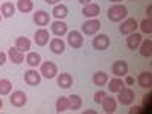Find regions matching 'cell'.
Masks as SVG:
<instances>
[{"label": "cell", "instance_id": "cell-1", "mask_svg": "<svg viewBox=\"0 0 152 114\" xmlns=\"http://www.w3.org/2000/svg\"><path fill=\"white\" fill-rule=\"evenodd\" d=\"M128 17V9H126L123 5H113L110 9H108V18L111 21H122Z\"/></svg>", "mask_w": 152, "mask_h": 114}, {"label": "cell", "instance_id": "cell-2", "mask_svg": "<svg viewBox=\"0 0 152 114\" xmlns=\"http://www.w3.org/2000/svg\"><path fill=\"white\" fill-rule=\"evenodd\" d=\"M117 94H119L117 100H119V104H122V105H131L135 100V93L129 87H123Z\"/></svg>", "mask_w": 152, "mask_h": 114}, {"label": "cell", "instance_id": "cell-3", "mask_svg": "<svg viewBox=\"0 0 152 114\" xmlns=\"http://www.w3.org/2000/svg\"><path fill=\"white\" fill-rule=\"evenodd\" d=\"M40 73H41V76H44L46 79H53L55 76L58 75V67H56L55 62L46 61V62H43V64H41Z\"/></svg>", "mask_w": 152, "mask_h": 114}, {"label": "cell", "instance_id": "cell-4", "mask_svg": "<svg viewBox=\"0 0 152 114\" xmlns=\"http://www.w3.org/2000/svg\"><path fill=\"white\" fill-rule=\"evenodd\" d=\"M100 26L102 24H100V21L97 18H88L81 26V29H82V34H85V35H94V34H97Z\"/></svg>", "mask_w": 152, "mask_h": 114}, {"label": "cell", "instance_id": "cell-5", "mask_svg": "<svg viewBox=\"0 0 152 114\" xmlns=\"http://www.w3.org/2000/svg\"><path fill=\"white\" fill-rule=\"evenodd\" d=\"M67 43L73 49H79L84 44V37L79 31H70V32H67Z\"/></svg>", "mask_w": 152, "mask_h": 114}, {"label": "cell", "instance_id": "cell-6", "mask_svg": "<svg viewBox=\"0 0 152 114\" xmlns=\"http://www.w3.org/2000/svg\"><path fill=\"white\" fill-rule=\"evenodd\" d=\"M9 100H11V105H14V107H17V108H21V107L26 105L28 96H26V93H24V91L17 90V91H12Z\"/></svg>", "mask_w": 152, "mask_h": 114}, {"label": "cell", "instance_id": "cell-7", "mask_svg": "<svg viewBox=\"0 0 152 114\" xmlns=\"http://www.w3.org/2000/svg\"><path fill=\"white\" fill-rule=\"evenodd\" d=\"M137 28H138V23H137V20H135V18H126V20L120 24L119 31H120V34H122V35H129V34L135 32V31H137Z\"/></svg>", "mask_w": 152, "mask_h": 114}, {"label": "cell", "instance_id": "cell-8", "mask_svg": "<svg viewBox=\"0 0 152 114\" xmlns=\"http://www.w3.org/2000/svg\"><path fill=\"white\" fill-rule=\"evenodd\" d=\"M24 82H26L28 85H31V87L40 85V82H41V73L34 70V69L24 72Z\"/></svg>", "mask_w": 152, "mask_h": 114}, {"label": "cell", "instance_id": "cell-9", "mask_svg": "<svg viewBox=\"0 0 152 114\" xmlns=\"http://www.w3.org/2000/svg\"><path fill=\"white\" fill-rule=\"evenodd\" d=\"M91 44L96 50H105V49L110 47V37L105 35V34H99L97 37L93 38Z\"/></svg>", "mask_w": 152, "mask_h": 114}, {"label": "cell", "instance_id": "cell-10", "mask_svg": "<svg viewBox=\"0 0 152 114\" xmlns=\"http://www.w3.org/2000/svg\"><path fill=\"white\" fill-rule=\"evenodd\" d=\"M113 75L116 76V78L126 76V75H128V64H126L123 59L114 61V64H113Z\"/></svg>", "mask_w": 152, "mask_h": 114}, {"label": "cell", "instance_id": "cell-11", "mask_svg": "<svg viewBox=\"0 0 152 114\" xmlns=\"http://www.w3.org/2000/svg\"><path fill=\"white\" fill-rule=\"evenodd\" d=\"M50 31H52V34L56 35V37H64V35H67V32H69L67 24L62 21V20L53 21L52 24H50Z\"/></svg>", "mask_w": 152, "mask_h": 114}, {"label": "cell", "instance_id": "cell-12", "mask_svg": "<svg viewBox=\"0 0 152 114\" xmlns=\"http://www.w3.org/2000/svg\"><path fill=\"white\" fill-rule=\"evenodd\" d=\"M142 40H143L142 34L132 32V34L128 35V38H126V46H128L129 50H137L138 46H140V43H142Z\"/></svg>", "mask_w": 152, "mask_h": 114}, {"label": "cell", "instance_id": "cell-13", "mask_svg": "<svg viewBox=\"0 0 152 114\" xmlns=\"http://www.w3.org/2000/svg\"><path fill=\"white\" fill-rule=\"evenodd\" d=\"M49 21H50V15L47 14L46 11H43V9L37 11L35 14H34V23L37 24V26L44 28V26H47V24H49Z\"/></svg>", "mask_w": 152, "mask_h": 114}, {"label": "cell", "instance_id": "cell-14", "mask_svg": "<svg viewBox=\"0 0 152 114\" xmlns=\"http://www.w3.org/2000/svg\"><path fill=\"white\" fill-rule=\"evenodd\" d=\"M82 14H84V17H87V18H96V17L100 14V6H99L97 3H88V5L84 6Z\"/></svg>", "mask_w": 152, "mask_h": 114}, {"label": "cell", "instance_id": "cell-15", "mask_svg": "<svg viewBox=\"0 0 152 114\" xmlns=\"http://www.w3.org/2000/svg\"><path fill=\"white\" fill-rule=\"evenodd\" d=\"M8 58L11 59L12 64L18 66V64H21V62L24 61V53L21 52V50H18L17 47H11L8 50Z\"/></svg>", "mask_w": 152, "mask_h": 114}, {"label": "cell", "instance_id": "cell-16", "mask_svg": "<svg viewBox=\"0 0 152 114\" xmlns=\"http://www.w3.org/2000/svg\"><path fill=\"white\" fill-rule=\"evenodd\" d=\"M64 50H66V43L61 40V38H52L50 40V52L55 53V55H61V53H64Z\"/></svg>", "mask_w": 152, "mask_h": 114}, {"label": "cell", "instance_id": "cell-17", "mask_svg": "<svg viewBox=\"0 0 152 114\" xmlns=\"http://www.w3.org/2000/svg\"><path fill=\"white\" fill-rule=\"evenodd\" d=\"M100 105H102V108H104V111L107 114H113V113H116V110H117V100L114 97L105 96Z\"/></svg>", "mask_w": 152, "mask_h": 114}, {"label": "cell", "instance_id": "cell-18", "mask_svg": "<svg viewBox=\"0 0 152 114\" xmlns=\"http://www.w3.org/2000/svg\"><path fill=\"white\" fill-rule=\"evenodd\" d=\"M35 43H37V46H46L47 43H49V40H50V35H49V31H46L44 28L43 29H40V31H37L35 32Z\"/></svg>", "mask_w": 152, "mask_h": 114}, {"label": "cell", "instance_id": "cell-19", "mask_svg": "<svg viewBox=\"0 0 152 114\" xmlns=\"http://www.w3.org/2000/svg\"><path fill=\"white\" fill-rule=\"evenodd\" d=\"M137 82L142 88H151L152 87V73L151 72H142L137 78Z\"/></svg>", "mask_w": 152, "mask_h": 114}, {"label": "cell", "instance_id": "cell-20", "mask_svg": "<svg viewBox=\"0 0 152 114\" xmlns=\"http://www.w3.org/2000/svg\"><path fill=\"white\" fill-rule=\"evenodd\" d=\"M138 52H140L142 56L145 58H149L152 55V40L146 38V40H142L140 46H138Z\"/></svg>", "mask_w": 152, "mask_h": 114}, {"label": "cell", "instance_id": "cell-21", "mask_svg": "<svg viewBox=\"0 0 152 114\" xmlns=\"http://www.w3.org/2000/svg\"><path fill=\"white\" fill-rule=\"evenodd\" d=\"M0 14H2V17H5V18H11L15 14V5L11 3V2L2 3V6H0Z\"/></svg>", "mask_w": 152, "mask_h": 114}, {"label": "cell", "instance_id": "cell-22", "mask_svg": "<svg viewBox=\"0 0 152 114\" xmlns=\"http://www.w3.org/2000/svg\"><path fill=\"white\" fill-rule=\"evenodd\" d=\"M52 12H53V17L56 20H64L69 15V8L66 5H62V3H58V5H55Z\"/></svg>", "mask_w": 152, "mask_h": 114}, {"label": "cell", "instance_id": "cell-23", "mask_svg": "<svg viewBox=\"0 0 152 114\" xmlns=\"http://www.w3.org/2000/svg\"><path fill=\"white\" fill-rule=\"evenodd\" d=\"M58 85L61 88H64V90H67V88H70L73 85V78L70 73H61L58 76Z\"/></svg>", "mask_w": 152, "mask_h": 114}, {"label": "cell", "instance_id": "cell-24", "mask_svg": "<svg viewBox=\"0 0 152 114\" xmlns=\"http://www.w3.org/2000/svg\"><path fill=\"white\" fill-rule=\"evenodd\" d=\"M15 47L18 50H21V52H29V49H31V40L26 37H17V40H15Z\"/></svg>", "mask_w": 152, "mask_h": 114}, {"label": "cell", "instance_id": "cell-25", "mask_svg": "<svg viewBox=\"0 0 152 114\" xmlns=\"http://www.w3.org/2000/svg\"><path fill=\"white\" fill-rule=\"evenodd\" d=\"M108 82V75L105 72H96L93 75V84L97 87H104Z\"/></svg>", "mask_w": 152, "mask_h": 114}, {"label": "cell", "instance_id": "cell-26", "mask_svg": "<svg viewBox=\"0 0 152 114\" xmlns=\"http://www.w3.org/2000/svg\"><path fill=\"white\" fill-rule=\"evenodd\" d=\"M15 8L20 12H23V14H28V12H31L34 9V3H32V0H17Z\"/></svg>", "mask_w": 152, "mask_h": 114}, {"label": "cell", "instance_id": "cell-27", "mask_svg": "<svg viewBox=\"0 0 152 114\" xmlns=\"http://www.w3.org/2000/svg\"><path fill=\"white\" fill-rule=\"evenodd\" d=\"M82 107V99L78 96V94H70L69 96V110H79Z\"/></svg>", "mask_w": 152, "mask_h": 114}, {"label": "cell", "instance_id": "cell-28", "mask_svg": "<svg viewBox=\"0 0 152 114\" xmlns=\"http://www.w3.org/2000/svg\"><path fill=\"white\" fill-rule=\"evenodd\" d=\"M55 108H56V113H66L69 110V97H64V96L58 97L55 102Z\"/></svg>", "mask_w": 152, "mask_h": 114}, {"label": "cell", "instance_id": "cell-29", "mask_svg": "<svg viewBox=\"0 0 152 114\" xmlns=\"http://www.w3.org/2000/svg\"><path fill=\"white\" fill-rule=\"evenodd\" d=\"M123 87H125V81H122L120 78L111 79V81H110V85H108V88H110L111 93H119Z\"/></svg>", "mask_w": 152, "mask_h": 114}, {"label": "cell", "instance_id": "cell-30", "mask_svg": "<svg viewBox=\"0 0 152 114\" xmlns=\"http://www.w3.org/2000/svg\"><path fill=\"white\" fill-rule=\"evenodd\" d=\"M26 62H28L31 67L40 66V64H41V56H40V53H37V52H29L28 56H26Z\"/></svg>", "mask_w": 152, "mask_h": 114}, {"label": "cell", "instance_id": "cell-31", "mask_svg": "<svg viewBox=\"0 0 152 114\" xmlns=\"http://www.w3.org/2000/svg\"><path fill=\"white\" fill-rule=\"evenodd\" d=\"M12 91V82L9 79H0V96H6Z\"/></svg>", "mask_w": 152, "mask_h": 114}, {"label": "cell", "instance_id": "cell-32", "mask_svg": "<svg viewBox=\"0 0 152 114\" xmlns=\"http://www.w3.org/2000/svg\"><path fill=\"white\" fill-rule=\"evenodd\" d=\"M138 26H140V29H142L143 34H152V20H151V18L142 20Z\"/></svg>", "mask_w": 152, "mask_h": 114}, {"label": "cell", "instance_id": "cell-33", "mask_svg": "<svg viewBox=\"0 0 152 114\" xmlns=\"http://www.w3.org/2000/svg\"><path fill=\"white\" fill-rule=\"evenodd\" d=\"M105 96H107V93L100 90V91H97V93L94 94V99H93V100H94V102H96L97 105H100V104H102V100H104V97H105Z\"/></svg>", "mask_w": 152, "mask_h": 114}, {"label": "cell", "instance_id": "cell-34", "mask_svg": "<svg viewBox=\"0 0 152 114\" xmlns=\"http://www.w3.org/2000/svg\"><path fill=\"white\" fill-rule=\"evenodd\" d=\"M137 113H145V111H143L142 107H132V108L129 110V114H137Z\"/></svg>", "mask_w": 152, "mask_h": 114}, {"label": "cell", "instance_id": "cell-35", "mask_svg": "<svg viewBox=\"0 0 152 114\" xmlns=\"http://www.w3.org/2000/svg\"><path fill=\"white\" fill-rule=\"evenodd\" d=\"M6 59H8V55L5 52H0V67H2L5 62H6Z\"/></svg>", "mask_w": 152, "mask_h": 114}, {"label": "cell", "instance_id": "cell-36", "mask_svg": "<svg viewBox=\"0 0 152 114\" xmlns=\"http://www.w3.org/2000/svg\"><path fill=\"white\" fill-rule=\"evenodd\" d=\"M134 84V78L132 76H126L125 78V85H132Z\"/></svg>", "mask_w": 152, "mask_h": 114}, {"label": "cell", "instance_id": "cell-37", "mask_svg": "<svg viewBox=\"0 0 152 114\" xmlns=\"http://www.w3.org/2000/svg\"><path fill=\"white\" fill-rule=\"evenodd\" d=\"M143 104H145V107L148 105V110H151V108H149V105H151V94H148V96L145 97V100H143Z\"/></svg>", "mask_w": 152, "mask_h": 114}, {"label": "cell", "instance_id": "cell-38", "mask_svg": "<svg viewBox=\"0 0 152 114\" xmlns=\"http://www.w3.org/2000/svg\"><path fill=\"white\" fill-rule=\"evenodd\" d=\"M146 11H148V12H146V14H148V18H151V15H152V5H149Z\"/></svg>", "mask_w": 152, "mask_h": 114}, {"label": "cell", "instance_id": "cell-39", "mask_svg": "<svg viewBox=\"0 0 152 114\" xmlns=\"http://www.w3.org/2000/svg\"><path fill=\"white\" fill-rule=\"evenodd\" d=\"M46 3H49V5H58V2L59 0H44Z\"/></svg>", "mask_w": 152, "mask_h": 114}, {"label": "cell", "instance_id": "cell-40", "mask_svg": "<svg viewBox=\"0 0 152 114\" xmlns=\"http://www.w3.org/2000/svg\"><path fill=\"white\" fill-rule=\"evenodd\" d=\"M79 3L85 6V5H88V3H91V0H79Z\"/></svg>", "mask_w": 152, "mask_h": 114}, {"label": "cell", "instance_id": "cell-41", "mask_svg": "<svg viewBox=\"0 0 152 114\" xmlns=\"http://www.w3.org/2000/svg\"><path fill=\"white\" fill-rule=\"evenodd\" d=\"M84 113H87V114H94V111H93V110H85Z\"/></svg>", "mask_w": 152, "mask_h": 114}, {"label": "cell", "instance_id": "cell-42", "mask_svg": "<svg viewBox=\"0 0 152 114\" xmlns=\"http://www.w3.org/2000/svg\"><path fill=\"white\" fill-rule=\"evenodd\" d=\"M2 108H3V99L0 97V110H2Z\"/></svg>", "mask_w": 152, "mask_h": 114}, {"label": "cell", "instance_id": "cell-43", "mask_svg": "<svg viewBox=\"0 0 152 114\" xmlns=\"http://www.w3.org/2000/svg\"><path fill=\"white\" fill-rule=\"evenodd\" d=\"M110 2H113V3H119V2H122V0H110Z\"/></svg>", "mask_w": 152, "mask_h": 114}, {"label": "cell", "instance_id": "cell-44", "mask_svg": "<svg viewBox=\"0 0 152 114\" xmlns=\"http://www.w3.org/2000/svg\"><path fill=\"white\" fill-rule=\"evenodd\" d=\"M2 18H3V17H2V14H0V23H2Z\"/></svg>", "mask_w": 152, "mask_h": 114}, {"label": "cell", "instance_id": "cell-45", "mask_svg": "<svg viewBox=\"0 0 152 114\" xmlns=\"http://www.w3.org/2000/svg\"><path fill=\"white\" fill-rule=\"evenodd\" d=\"M131 2H137V0H131Z\"/></svg>", "mask_w": 152, "mask_h": 114}]
</instances>
